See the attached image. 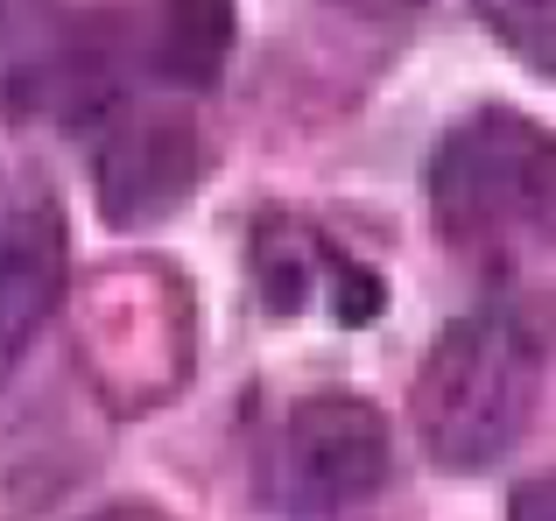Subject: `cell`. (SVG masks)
I'll use <instances>...</instances> for the list:
<instances>
[{
  "label": "cell",
  "instance_id": "cell-1",
  "mask_svg": "<svg viewBox=\"0 0 556 521\" xmlns=\"http://www.w3.org/2000/svg\"><path fill=\"white\" fill-rule=\"evenodd\" d=\"M543 317L501 296L465 310L416 373V437L444 472H486L515 452L543 395Z\"/></svg>",
  "mask_w": 556,
  "mask_h": 521
},
{
  "label": "cell",
  "instance_id": "cell-2",
  "mask_svg": "<svg viewBox=\"0 0 556 521\" xmlns=\"http://www.w3.org/2000/svg\"><path fill=\"white\" fill-rule=\"evenodd\" d=\"M430 205L451 240H493L507 226H549L556 135L521 113H472L430 155Z\"/></svg>",
  "mask_w": 556,
  "mask_h": 521
},
{
  "label": "cell",
  "instance_id": "cell-3",
  "mask_svg": "<svg viewBox=\"0 0 556 521\" xmlns=\"http://www.w3.org/2000/svg\"><path fill=\"white\" fill-rule=\"evenodd\" d=\"M394 437L374 402L359 395H311L261 437L254 486L275 514H339L388 486Z\"/></svg>",
  "mask_w": 556,
  "mask_h": 521
},
{
  "label": "cell",
  "instance_id": "cell-4",
  "mask_svg": "<svg viewBox=\"0 0 556 521\" xmlns=\"http://www.w3.org/2000/svg\"><path fill=\"white\" fill-rule=\"evenodd\" d=\"M92 135V177H99V205L113 226H155L190 198L204 169L198 127L177 99H155L141 85H127L113 106H99L85 120Z\"/></svg>",
  "mask_w": 556,
  "mask_h": 521
},
{
  "label": "cell",
  "instance_id": "cell-5",
  "mask_svg": "<svg viewBox=\"0 0 556 521\" xmlns=\"http://www.w3.org/2000/svg\"><path fill=\"white\" fill-rule=\"evenodd\" d=\"M64 212L42 191H28L22 205L0 212V373L36 345V331L56 317V296H64Z\"/></svg>",
  "mask_w": 556,
  "mask_h": 521
},
{
  "label": "cell",
  "instance_id": "cell-6",
  "mask_svg": "<svg viewBox=\"0 0 556 521\" xmlns=\"http://www.w3.org/2000/svg\"><path fill=\"white\" fill-rule=\"evenodd\" d=\"M127 64L163 92H198L226 71L240 8L232 0H135L127 14H113Z\"/></svg>",
  "mask_w": 556,
  "mask_h": 521
},
{
  "label": "cell",
  "instance_id": "cell-7",
  "mask_svg": "<svg viewBox=\"0 0 556 521\" xmlns=\"http://www.w3.org/2000/svg\"><path fill=\"white\" fill-rule=\"evenodd\" d=\"M339 268L345 260L303 219H282V212H275V219L254 226V282H261V303H268L275 317H296L317 282H339Z\"/></svg>",
  "mask_w": 556,
  "mask_h": 521
},
{
  "label": "cell",
  "instance_id": "cell-8",
  "mask_svg": "<svg viewBox=\"0 0 556 521\" xmlns=\"http://www.w3.org/2000/svg\"><path fill=\"white\" fill-rule=\"evenodd\" d=\"M479 14H486L507 56L556 78V0H479Z\"/></svg>",
  "mask_w": 556,
  "mask_h": 521
},
{
  "label": "cell",
  "instance_id": "cell-9",
  "mask_svg": "<svg viewBox=\"0 0 556 521\" xmlns=\"http://www.w3.org/2000/svg\"><path fill=\"white\" fill-rule=\"evenodd\" d=\"M507 521H556V472H543V480L521 486L515 508H507Z\"/></svg>",
  "mask_w": 556,
  "mask_h": 521
},
{
  "label": "cell",
  "instance_id": "cell-10",
  "mask_svg": "<svg viewBox=\"0 0 556 521\" xmlns=\"http://www.w3.org/2000/svg\"><path fill=\"white\" fill-rule=\"evenodd\" d=\"M92 521H169V514H155V508H141V500H121V508H99Z\"/></svg>",
  "mask_w": 556,
  "mask_h": 521
},
{
  "label": "cell",
  "instance_id": "cell-11",
  "mask_svg": "<svg viewBox=\"0 0 556 521\" xmlns=\"http://www.w3.org/2000/svg\"><path fill=\"white\" fill-rule=\"evenodd\" d=\"M8 8H14V0H0V22H8Z\"/></svg>",
  "mask_w": 556,
  "mask_h": 521
},
{
  "label": "cell",
  "instance_id": "cell-12",
  "mask_svg": "<svg viewBox=\"0 0 556 521\" xmlns=\"http://www.w3.org/2000/svg\"><path fill=\"white\" fill-rule=\"evenodd\" d=\"M543 233H556V212H549V226H543Z\"/></svg>",
  "mask_w": 556,
  "mask_h": 521
}]
</instances>
